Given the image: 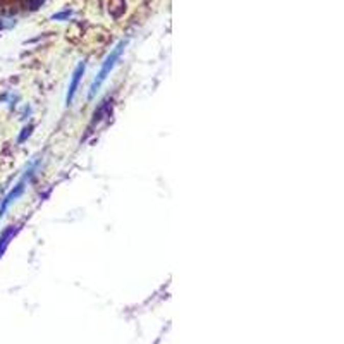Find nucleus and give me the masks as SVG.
I'll use <instances>...</instances> for the list:
<instances>
[{
    "mask_svg": "<svg viewBox=\"0 0 344 344\" xmlns=\"http://www.w3.org/2000/svg\"><path fill=\"white\" fill-rule=\"evenodd\" d=\"M84 69H86V62H79L78 67L74 69L73 79H71V84L67 89V97H65V103H67V105H71V103L74 102V97H76V91H78L79 81H81V78L84 74Z\"/></svg>",
    "mask_w": 344,
    "mask_h": 344,
    "instance_id": "obj_3",
    "label": "nucleus"
},
{
    "mask_svg": "<svg viewBox=\"0 0 344 344\" xmlns=\"http://www.w3.org/2000/svg\"><path fill=\"white\" fill-rule=\"evenodd\" d=\"M41 4H43V0H26V9L35 11V9H38Z\"/></svg>",
    "mask_w": 344,
    "mask_h": 344,
    "instance_id": "obj_5",
    "label": "nucleus"
},
{
    "mask_svg": "<svg viewBox=\"0 0 344 344\" xmlns=\"http://www.w3.org/2000/svg\"><path fill=\"white\" fill-rule=\"evenodd\" d=\"M69 17H71V11H64V12H60V14H55L54 19L55 21H62V19H69Z\"/></svg>",
    "mask_w": 344,
    "mask_h": 344,
    "instance_id": "obj_6",
    "label": "nucleus"
},
{
    "mask_svg": "<svg viewBox=\"0 0 344 344\" xmlns=\"http://www.w3.org/2000/svg\"><path fill=\"white\" fill-rule=\"evenodd\" d=\"M16 233H17V227H9L6 233L2 234V238H0V257H2V253L6 251V248L9 244V239H11Z\"/></svg>",
    "mask_w": 344,
    "mask_h": 344,
    "instance_id": "obj_4",
    "label": "nucleus"
},
{
    "mask_svg": "<svg viewBox=\"0 0 344 344\" xmlns=\"http://www.w3.org/2000/svg\"><path fill=\"white\" fill-rule=\"evenodd\" d=\"M124 49H126V41H121V43L117 45L114 50L110 52V55H108V57L105 59V62H103L102 69H100V73L97 74L95 81H93L91 88H89V93H88V98H89V100H91V98L97 95V91L102 88V84L105 83L107 76L112 73V69L116 67L117 60L121 59V55H122V52H124Z\"/></svg>",
    "mask_w": 344,
    "mask_h": 344,
    "instance_id": "obj_1",
    "label": "nucleus"
},
{
    "mask_svg": "<svg viewBox=\"0 0 344 344\" xmlns=\"http://www.w3.org/2000/svg\"><path fill=\"white\" fill-rule=\"evenodd\" d=\"M33 176V167L28 171L26 174H25V177L21 179L19 182H17L16 186H14V190L9 193V195L6 196V200H4V203H2V207H0V217H2L4 214H6V210L9 209V205L12 203V201H16L17 198H19L21 195H22V191H25V185H26V181L30 179Z\"/></svg>",
    "mask_w": 344,
    "mask_h": 344,
    "instance_id": "obj_2",
    "label": "nucleus"
},
{
    "mask_svg": "<svg viewBox=\"0 0 344 344\" xmlns=\"http://www.w3.org/2000/svg\"><path fill=\"white\" fill-rule=\"evenodd\" d=\"M31 129H33V126H28V128L22 129V134L19 136V143H22V141H25V140L28 138V136L31 134Z\"/></svg>",
    "mask_w": 344,
    "mask_h": 344,
    "instance_id": "obj_7",
    "label": "nucleus"
}]
</instances>
